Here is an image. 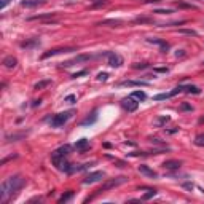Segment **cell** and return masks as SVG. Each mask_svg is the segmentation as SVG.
<instances>
[{"mask_svg":"<svg viewBox=\"0 0 204 204\" xmlns=\"http://www.w3.org/2000/svg\"><path fill=\"white\" fill-rule=\"evenodd\" d=\"M171 96V93H163V94H156L155 97H153V101H166V99H169Z\"/></svg>","mask_w":204,"mask_h":204,"instance_id":"cell-29","label":"cell"},{"mask_svg":"<svg viewBox=\"0 0 204 204\" xmlns=\"http://www.w3.org/2000/svg\"><path fill=\"white\" fill-rule=\"evenodd\" d=\"M38 38H32V40H26V42H22L21 43V48H30V46H35V45H38Z\"/></svg>","mask_w":204,"mask_h":204,"instance_id":"cell-21","label":"cell"},{"mask_svg":"<svg viewBox=\"0 0 204 204\" xmlns=\"http://www.w3.org/2000/svg\"><path fill=\"white\" fill-rule=\"evenodd\" d=\"M40 102H42V101H34L32 107H34V108H35V107H38V105H40Z\"/></svg>","mask_w":204,"mask_h":204,"instance_id":"cell-46","label":"cell"},{"mask_svg":"<svg viewBox=\"0 0 204 204\" xmlns=\"http://www.w3.org/2000/svg\"><path fill=\"white\" fill-rule=\"evenodd\" d=\"M8 2H10V0H2V8H5V6L8 5Z\"/></svg>","mask_w":204,"mask_h":204,"instance_id":"cell-47","label":"cell"},{"mask_svg":"<svg viewBox=\"0 0 204 204\" xmlns=\"http://www.w3.org/2000/svg\"><path fill=\"white\" fill-rule=\"evenodd\" d=\"M150 43H158L159 46H161V51L163 53H166L167 50H169V43H166V42H163V40H159V38H147Z\"/></svg>","mask_w":204,"mask_h":204,"instance_id":"cell-17","label":"cell"},{"mask_svg":"<svg viewBox=\"0 0 204 204\" xmlns=\"http://www.w3.org/2000/svg\"><path fill=\"white\" fill-rule=\"evenodd\" d=\"M70 51H75V48H54V50H50L46 53L42 54V59H46V57H51V56H56V54H61V53H70Z\"/></svg>","mask_w":204,"mask_h":204,"instance_id":"cell-7","label":"cell"},{"mask_svg":"<svg viewBox=\"0 0 204 204\" xmlns=\"http://www.w3.org/2000/svg\"><path fill=\"white\" fill-rule=\"evenodd\" d=\"M102 5H107V0H91L89 8H97V6H102Z\"/></svg>","mask_w":204,"mask_h":204,"instance_id":"cell-28","label":"cell"},{"mask_svg":"<svg viewBox=\"0 0 204 204\" xmlns=\"http://www.w3.org/2000/svg\"><path fill=\"white\" fill-rule=\"evenodd\" d=\"M75 148L80 153H85L86 150H89V148H91V145H89V140L88 139H80V140H77V142H75Z\"/></svg>","mask_w":204,"mask_h":204,"instance_id":"cell-9","label":"cell"},{"mask_svg":"<svg viewBox=\"0 0 204 204\" xmlns=\"http://www.w3.org/2000/svg\"><path fill=\"white\" fill-rule=\"evenodd\" d=\"M16 64H18V61H16V57H13V56H6L5 59H3V65H5L6 69H14Z\"/></svg>","mask_w":204,"mask_h":204,"instance_id":"cell-16","label":"cell"},{"mask_svg":"<svg viewBox=\"0 0 204 204\" xmlns=\"http://www.w3.org/2000/svg\"><path fill=\"white\" fill-rule=\"evenodd\" d=\"M43 2H45V0H24V2H21V5L26 6V8H32V6L42 5Z\"/></svg>","mask_w":204,"mask_h":204,"instance_id":"cell-18","label":"cell"},{"mask_svg":"<svg viewBox=\"0 0 204 204\" xmlns=\"http://www.w3.org/2000/svg\"><path fill=\"white\" fill-rule=\"evenodd\" d=\"M148 85V81H142V80H124V81H121L120 86H147Z\"/></svg>","mask_w":204,"mask_h":204,"instance_id":"cell-13","label":"cell"},{"mask_svg":"<svg viewBox=\"0 0 204 204\" xmlns=\"http://www.w3.org/2000/svg\"><path fill=\"white\" fill-rule=\"evenodd\" d=\"M64 101H65V102H69V104H75V102H77V97L73 96V94H69V96L65 97Z\"/></svg>","mask_w":204,"mask_h":204,"instance_id":"cell-37","label":"cell"},{"mask_svg":"<svg viewBox=\"0 0 204 204\" xmlns=\"http://www.w3.org/2000/svg\"><path fill=\"white\" fill-rule=\"evenodd\" d=\"M24 185H26V179L22 175H11V177L5 179L2 187H0V199H2V203H5L8 198L16 195Z\"/></svg>","mask_w":204,"mask_h":204,"instance_id":"cell-1","label":"cell"},{"mask_svg":"<svg viewBox=\"0 0 204 204\" xmlns=\"http://www.w3.org/2000/svg\"><path fill=\"white\" fill-rule=\"evenodd\" d=\"M175 5H177V8H195L191 3H185V2H180V0H177Z\"/></svg>","mask_w":204,"mask_h":204,"instance_id":"cell-32","label":"cell"},{"mask_svg":"<svg viewBox=\"0 0 204 204\" xmlns=\"http://www.w3.org/2000/svg\"><path fill=\"white\" fill-rule=\"evenodd\" d=\"M150 142L155 144V145H166L161 139H158V137H150Z\"/></svg>","mask_w":204,"mask_h":204,"instance_id":"cell-36","label":"cell"},{"mask_svg":"<svg viewBox=\"0 0 204 204\" xmlns=\"http://www.w3.org/2000/svg\"><path fill=\"white\" fill-rule=\"evenodd\" d=\"M142 190H147V193H145V195L142 196V199H144V201H147V199L153 198V196L156 195V190H155V188H147V187H144Z\"/></svg>","mask_w":204,"mask_h":204,"instance_id":"cell-19","label":"cell"},{"mask_svg":"<svg viewBox=\"0 0 204 204\" xmlns=\"http://www.w3.org/2000/svg\"><path fill=\"white\" fill-rule=\"evenodd\" d=\"M97 121V112L94 110L91 113V116H86V118L81 121V126H91V124H94Z\"/></svg>","mask_w":204,"mask_h":204,"instance_id":"cell-15","label":"cell"},{"mask_svg":"<svg viewBox=\"0 0 204 204\" xmlns=\"http://www.w3.org/2000/svg\"><path fill=\"white\" fill-rule=\"evenodd\" d=\"M123 21L121 19H104V21L97 22V26H110V27H116V26H121Z\"/></svg>","mask_w":204,"mask_h":204,"instance_id":"cell-14","label":"cell"},{"mask_svg":"<svg viewBox=\"0 0 204 204\" xmlns=\"http://www.w3.org/2000/svg\"><path fill=\"white\" fill-rule=\"evenodd\" d=\"M115 163L118 164V167H126V166H128V164L124 163V161H120V159H115Z\"/></svg>","mask_w":204,"mask_h":204,"instance_id":"cell-42","label":"cell"},{"mask_svg":"<svg viewBox=\"0 0 204 204\" xmlns=\"http://www.w3.org/2000/svg\"><path fill=\"white\" fill-rule=\"evenodd\" d=\"M107 78H108V73H105V72H102V73L97 75V80H99V81H105Z\"/></svg>","mask_w":204,"mask_h":204,"instance_id":"cell-39","label":"cell"},{"mask_svg":"<svg viewBox=\"0 0 204 204\" xmlns=\"http://www.w3.org/2000/svg\"><path fill=\"white\" fill-rule=\"evenodd\" d=\"M54 16V13H43V14H37V16H30L29 21H37V19H46V18H51Z\"/></svg>","mask_w":204,"mask_h":204,"instance_id":"cell-27","label":"cell"},{"mask_svg":"<svg viewBox=\"0 0 204 204\" xmlns=\"http://www.w3.org/2000/svg\"><path fill=\"white\" fill-rule=\"evenodd\" d=\"M195 145H198V147H204V134H198L195 137Z\"/></svg>","mask_w":204,"mask_h":204,"instance_id":"cell-30","label":"cell"},{"mask_svg":"<svg viewBox=\"0 0 204 204\" xmlns=\"http://www.w3.org/2000/svg\"><path fill=\"white\" fill-rule=\"evenodd\" d=\"M136 24H148V22H153V18H148V16H139L134 19Z\"/></svg>","mask_w":204,"mask_h":204,"instance_id":"cell-22","label":"cell"},{"mask_svg":"<svg viewBox=\"0 0 204 204\" xmlns=\"http://www.w3.org/2000/svg\"><path fill=\"white\" fill-rule=\"evenodd\" d=\"M121 107H123L128 113H132V112L137 110V107H139V102H137L132 96H129V97H124V99L121 101Z\"/></svg>","mask_w":204,"mask_h":204,"instance_id":"cell-4","label":"cell"},{"mask_svg":"<svg viewBox=\"0 0 204 204\" xmlns=\"http://www.w3.org/2000/svg\"><path fill=\"white\" fill-rule=\"evenodd\" d=\"M11 158H16V155H11V156H8V158H3V159H2V164H5V163L8 161V159H11Z\"/></svg>","mask_w":204,"mask_h":204,"instance_id":"cell-44","label":"cell"},{"mask_svg":"<svg viewBox=\"0 0 204 204\" xmlns=\"http://www.w3.org/2000/svg\"><path fill=\"white\" fill-rule=\"evenodd\" d=\"M179 32L183 34V35H190V37H196V35H198V34L195 32V30H191V29H180Z\"/></svg>","mask_w":204,"mask_h":204,"instance_id":"cell-31","label":"cell"},{"mask_svg":"<svg viewBox=\"0 0 204 204\" xmlns=\"http://www.w3.org/2000/svg\"><path fill=\"white\" fill-rule=\"evenodd\" d=\"M51 85V80H40L38 83H35V86H34V89H45L46 86H50Z\"/></svg>","mask_w":204,"mask_h":204,"instance_id":"cell-20","label":"cell"},{"mask_svg":"<svg viewBox=\"0 0 204 204\" xmlns=\"http://www.w3.org/2000/svg\"><path fill=\"white\" fill-rule=\"evenodd\" d=\"M183 187H185L187 190H193V183H190V182H185V183H183Z\"/></svg>","mask_w":204,"mask_h":204,"instance_id":"cell-43","label":"cell"},{"mask_svg":"<svg viewBox=\"0 0 204 204\" xmlns=\"http://www.w3.org/2000/svg\"><path fill=\"white\" fill-rule=\"evenodd\" d=\"M180 110H182V112H191V110H193V107H191L190 104H187V102H183V104L180 105Z\"/></svg>","mask_w":204,"mask_h":204,"instance_id":"cell-33","label":"cell"},{"mask_svg":"<svg viewBox=\"0 0 204 204\" xmlns=\"http://www.w3.org/2000/svg\"><path fill=\"white\" fill-rule=\"evenodd\" d=\"M185 93H188V94H201V89H199L198 86L188 85V86H185Z\"/></svg>","mask_w":204,"mask_h":204,"instance_id":"cell-23","label":"cell"},{"mask_svg":"<svg viewBox=\"0 0 204 204\" xmlns=\"http://www.w3.org/2000/svg\"><path fill=\"white\" fill-rule=\"evenodd\" d=\"M89 57H91L89 54H80V56L73 57V59H70V61H67V62H62V65H65V67H70V65L77 64V62H85V61H88Z\"/></svg>","mask_w":204,"mask_h":204,"instance_id":"cell-10","label":"cell"},{"mask_svg":"<svg viewBox=\"0 0 204 204\" xmlns=\"http://www.w3.org/2000/svg\"><path fill=\"white\" fill-rule=\"evenodd\" d=\"M153 72H158V73H166V72H169V69H167V67H155V69H153Z\"/></svg>","mask_w":204,"mask_h":204,"instance_id":"cell-38","label":"cell"},{"mask_svg":"<svg viewBox=\"0 0 204 204\" xmlns=\"http://www.w3.org/2000/svg\"><path fill=\"white\" fill-rule=\"evenodd\" d=\"M201 2H204V0H201Z\"/></svg>","mask_w":204,"mask_h":204,"instance_id":"cell-49","label":"cell"},{"mask_svg":"<svg viewBox=\"0 0 204 204\" xmlns=\"http://www.w3.org/2000/svg\"><path fill=\"white\" fill-rule=\"evenodd\" d=\"M101 179H104V172L97 171V172H91V174H88L86 177L83 179V183L85 185H89V183H96L99 182Z\"/></svg>","mask_w":204,"mask_h":204,"instance_id":"cell-6","label":"cell"},{"mask_svg":"<svg viewBox=\"0 0 204 204\" xmlns=\"http://www.w3.org/2000/svg\"><path fill=\"white\" fill-rule=\"evenodd\" d=\"M203 65H204V61H203Z\"/></svg>","mask_w":204,"mask_h":204,"instance_id":"cell-48","label":"cell"},{"mask_svg":"<svg viewBox=\"0 0 204 204\" xmlns=\"http://www.w3.org/2000/svg\"><path fill=\"white\" fill-rule=\"evenodd\" d=\"M126 182H128V177H124V175H120V177H115V179H108V180H105V182L96 190L94 196L104 193V191H107V190H112V188H116V187L123 185V183H126ZM94 196H93V198H94Z\"/></svg>","mask_w":204,"mask_h":204,"instance_id":"cell-2","label":"cell"},{"mask_svg":"<svg viewBox=\"0 0 204 204\" xmlns=\"http://www.w3.org/2000/svg\"><path fill=\"white\" fill-rule=\"evenodd\" d=\"M72 196H73V191H72V190H69L67 193H64V195H62L59 199H57V203H59V204H62V203H67L69 199L72 198Z\"/></svg>","mask_w":204,"mask_h":204,"instance_id":"cell-25","label":"cell"},{"mask_svg":"<svg viewBox=\"0 0 204 204\" xmlns=\"http://www.w3.org/2000/svg\"><path fill=\"white\" fill-rule=\"evenodd\" d=\"M137 169H139L140 174L147 175V177H152V179H156V177H158V174H156V172L153 171V169H150L148 166H145V164H140V166L137 167Z\"/></svg>","mask_w":204,"mask_h":204,"instance_id":"cell-11","label":"cell"},{"mask_svg":"<svg viewBox=\"0 0 204 204\" xmlns=\"http://www.w3.org/2000/svg\"><path fill=\"white\" fill-rule=\"evenodd\" d=\"M73 110H67V112H62V113H57V115H54L53 118H51V126L53 128H61V126H64L67 121L72 118V115H73Z\"/></svg>","mask_w":204,"mask_h":204,"instance_id":"cell-3","label":"cell"},{"mask_svg":"<svg viewBox=\"0 0 204 204\" xmlns=\"http://www.w3.org/2000/svg\"><path fill=\"white\" fill-rule=\"evenodd\" d=\"M164 131H166L167 134H175V132H179V128H172V129H164Z\"/></svg>","mask_w":204,"mask_h":204,"instance_id":"cell-41","label":"cell"},{"mask_svg":"<svg viewBox=\"0 0 204 204\" xmlns=\"http://www.w3.org/2000/svg\"><path fill=\"white\" fill-rule=\"evenodd\" d=\"M169 120H171V116H167V115H164V116H159V118L155 121V124H156V126H158V128H161V126H164V124H166Z\"/></svg>","mask_w":204,"mask_h":204,"instance_id":"cell-26","label":"cell"},{"mask_svg":"<svg viewBox=\"0 0 204 204\" xmlns=\"http://www.w3.org/2000/svg\"><path fill=\"white\" fill-rule=\"evenodd\" d=\"M147 67H148L147 62H142V64H134V65H132V69H136V70H142V69H147Z\"/></svg>","mask_w":204,"mask_h":204,"instance_id":"cell-35","label":"cell"},{"mask_svg":"<svg viewBox=\"0 0 204 204\" xmlns=\"http://www.w3.org/2000/svg\"><path fill=\"white\" fill-rule=\"evenodd\" d=\"M131 96L134 97V99H137V101H145L147 99V94H145L144 91H132Z\"/></svg>","mask_w":204,"mask_h":204,"instance_id":"cell-24","label":"cell"},{"mask_svg":"<svg viewBox=\"0 0 204 204\" xmlns=\"http://www.w3.org/2000/svg\"><path fill=\"white\" fill-rule=\"evenodd\" d=\"M26 136H27V132H13V134H6L5 140L6 142H18V140L24 139Z\"/></svg>","mask_w":204,"mask_h":204,"instance_id":"cell-12","label":"cell"},{"mask_svg":"<svg viewBox=\"0 0 204 204\" xmlns=\"http://www.w3.org/2000/svg\"><path fill=\"white\" fill-rule=\"evenodd\" d=\"M153 13H158V14H171V13H174V10H169V8H166V10H153Z\"/></svg>","mask_w":204,"mask_h":204,"instance_id":"cell-34","label":"cell"},{"mask_svg":"<svg viewBox=\"0 0 204 204\" xmlns=\"http://www.w3.org/2000/svg\"><path fill=\"white\" fill-rule=\"evenodd\" d=\"M102 56H107L108 57V65H112V67H120V65L123 64V57H121L120 54L113 53V51L102 53Z\"/></svg>","mask_w":204,"mask_h":204,"instance_id":"cell-5","label":"cell"},{"mask_svg":"<svg viewBox=\"0 0 204 204\" xmlns=\"http://www.w3.org/2000/svg\"><path fill=\"white\" fill-rule=\"evenodd\" d=\"M163 2V0H145V3H159Z\"/></svg>","mask_w":204,"mask_h":204,"instance_id":"cell-45","label":"cell"},{"mask_svg":"<svg viewBox=\"0 0 204 204\" xmlns=\"http://www.w3.org/2000/svg\"><path fill=\"white\" fill-rule=\"evenodd\" d=\"M88 73V70H80V72H75L72 75V78H78V77H81V75H86Z\"/></svg>","mask_w":204,"mask_h":204,"instance_id":"cell-40","label":"cell"},{"mask_svg":"<svg viewBox=\"0 0 204 204\" xmlns=\"http://www.w3.org/2000/svg\"><path fill=\"white\" fill-rule=\"evenodd\" d=\"M161 166L166 171H177L179 167L182 166V161H177V159H167V161H164Z\"/></svg>","mask_w":204,"mask_h":204,"instance_id":"cell-8","label":"cell"}]
</instances>
